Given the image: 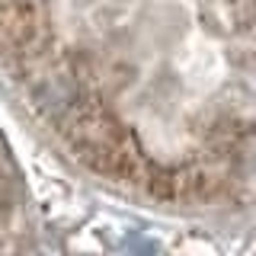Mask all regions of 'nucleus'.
Listing matches in <instances>:
<instances>
[{
	"mask_svg": "<svg viewBox=\"0 0 256 256\" xmlns=\"http://www.w3.org/2000/svg\"><path fill=\"white\" fill-rule=\"evenodd\" d=\"M10 230H13V186H10L4 160H0V256H6Z\"/></svg>",
	"mask_w": 256,
	"mask_h": 256,
	"instance_id": "nucleus-1",
	"label": "nucleus"
}]
</instances>
